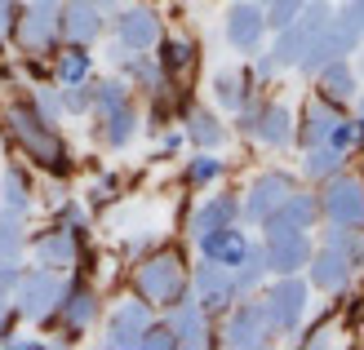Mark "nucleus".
<instances>
[{"label":"nucleus","mask_w":364,"mask_h":350,"mask_svg":"<svg viewBox=\"0 0 364 350\" xmlns=\"http://www.w3.org/2000/svg\"><path fill=\"white\" fill-rule=\"evenodd\" d=\"M58 328H63V337L67 341H76V337H85L89 328L98 324V315H102V297H98V288L85 280V275H71V280L63 284V297H58Z\"/></svg>","instance_id":"nucleus-12"},{"label":"nucleus","mask_w":364,"mask_h":350,"mask_svg":"<svg viewBox=\"0 0 364 350\" xmlns=\"http://www.w3.org/2000/svg\"><path fill=\"white\" fill-rule=\"evenodd\" d=\"M182 142H187V133H169V128H165V138H160V160H169Z\"/></svg>","instance_id":"nucleus-46"},{"label":"nucleus","mask_w":364,"mask_h":350,"mask_svg":"<svg viewBox=\"0 0 364 350\" xmlns=\"http://www.w3.org/2000/svg\"><path fill=\"white\" fill-rule=\"evenodd\" d=\"M271 217H280V222H289V226H302V231H316L320 226V199H316V191L294 187V191H289V199Z\"/></svg>","instance_id":"nucleus-31"},{"label":"nucleus","mask_w":364,"mask_h":350,"mask_svg":"<svg viewBox=\"0 0 364 350\" xmlns=\"http://www.w3.org/2000/svg\"><path fill=\"white\" fill-rule=\"evenodd\" d=\"M355 71H360V76H364V45H360V62H355Z\"/></svg>","instance_id":"nucleus-52"},{"label":"nucleus","mask_w":364,"mask_h":350,"mask_svg":"<svg viewBox=\"0 0 364 350\" xmlns=\"http://www.w3.org/2000/svg\"><path fill=\"white\" fill-rule=\"evenodd\" d=\"M5 346H9V350H41L45 341H31V337H9Z\"/></svg>","instance_id":"nucleus-47"},{"label":"nucleus","mask_w":364,"mask_h":350,"mask_svg":"<svg viewBox=\"0 0 364 350\" xmlns=\"http://www.w3.org/2000/svg\"><path fill=\"white\" fill-rule=\"evenodd\" d=\"M116 195H120V177H116V173H107V177H98V182H94V191H89V204L102 209V204H112Z\"/></svg>","instance_id":"nucleus-42"},{"label":"nucleus","mask_w":364,"mask_h":350,"mask_svg":"<svg viewBox=\"0 0 364 350\" xmlns=\"http://www.w3.org/2000/svg\"><path fill=\"white\" fill-rule=\"evenodd\" d=\"M182 133H187V142L196 151H218V146L227 142V128L209 106H187V111H182Z\"/></svg>","instance_id":"nucleus-27"},{"label":"nucleus","mask_w":364,"mask_h":350,"mask_svg":"<svg viewBox=\"0 0 364 350\" xmlns=\"http://www.w3.org/2000/svg\"><path fill=\"white\" fill-rule=\"evenodd\" d=\"M311 231L302 226H289L280 217H267L262 222V253H267V266L271 275H302L306 262H311Z\"/></svg>","instance_id":"nucleus-8"},{"label":"nucleus","mask_w":364,"mask_h":350,"mask_svg":"<svg viewBox=\"0 0 364 350\" xmlns=\"http://www.w3.org/2000/svg\"><path fill=\"white\" fill-rule=\"evenodd\" d=\"M31 199H36L31 195V177L23 169H5V173H0V209H14V213L27 217Z\"/></svg>","instance_id":"nucleus-34"},{"label":"nucleus","mask_w":364,"mask_h":350,"mask_svg":"<svg viewBox=\"0 0 364 350\" xmlns=\"http://www.w3.org/2000/svg\"><path fill=\"white\" fill-rule=\"evenodd\" d=\"M5 133L14 138V146L41 173H49V177H67L71 173V151H67V142L58 133V124L45 120L31 102H14L5 111Z\"/></svg>","instance_id":"nucleus-1"},{"label":"nucleus","mask_w":364,"mask_h":350,"mask_svg":"<svg viewBox=\"0 0 364 350\" xmlns=\"http://www.w3.org/2000/svg\"><path fill=\"white\" fill-rule=\"evenodd\" d=\"M14 40L27 58H53L63 45V0H27L14 23Z\"/></svg>","instance_id":"nucleus-5"},{"label":"nucleus","mask_w":364,"mask_h":350,"mask_svg":"<svg viewBox=\"0 0 364 350\" xmlns=\"http://www.w3.org/2000/svg\"><path fill=\"white\" fill-rule=\"evenodd\" d=\"M191 297H196L200 306H205L213 319H223L227 310L235 306V297H240V288H235L231 266L209 262V257H200V262L191 266Z\"/></svg>","instance_id":"nucleus-13"},{"label":"nucleus","mask_w":364,"mask_h":350,"mask_svg":"<svg viewBox=\"0 0 364 350\" xmlns=\"http://www.w3.org/2000/svg\"><path fill=\"white\" fill-rule=\"evenodd\" d=\"M63 284H67V275H63V270H49V266L18 270V284H14L18 319H31V324L53 319V310H58V297H63Z\"/></svg>","instance_id":"nucleus-9"},{"label":"nucleus","mask_w":364,"mask_h":350,"mask_svg":"<svg viewBox=\"0 0 364 350\" xmlns=\"http://www.w3.org/2000/svg\"><path fill=\"white\" fill-rule=\"evenodd\" d=\"M355 262L347 253H338V248H329V244H320V248H311V262H306V280H311V288L316 292H347L351 288V280H355Z\"/></svg>","instance_id":"nucleus-19"},{"label":"nucleus","mask_w":364,"mask_h":350,"mask_svg":"<svg viewBox=\"0 0 364 350\" xmlns=\"http://www.w3.org/2000/svg\"><path fill=\"white\" fill-rule=\"evenodd\" d=\"M231 275H235V288H240V297H245V292H258V288L271 280V266H267L262 244H249V253L231 266Z\"/></svg>","instance_id":"nucleus-33"},{"label":"nucleus","mask_w":364,"mask_h":350,"mask_svg":"<svg viewBox=\"0 0 364 350\" xmlns=\"http://www.w3.org/2000/svg\"><path fill=\"white\" fill-rule=\"evenodd\" d=\"M360 45H364V27H360V18H355L351 0H347L342 9H333L329 27H324L316 40L302 49V58H298L294 71H302V76H316L320 67H329V62H338V58H355Z\"/></svg>","instance_id":"nucleus-4"},{"label":"nucleus","mask_w":364,"mask_h":350,"mask_svg":"<svg viewBox=\"0 0 364 350\" xmlns=\"http://www.w3.org/2000/svg\"><path fill=\"white\" fill-rule=\"evenodd\" d=\"M31 106H36V111H41L45 120L58 124V120H63V89H58V84H36Z\"/></svg>","instance_id":"nucleus-38"},{"label":"nucleus","mask_w":364,"mask_h":350,"mask_svg":"<svg viewBox=\"0 0 364 350\" xmlns=\"http://www.w3.org/2000/svg\"><path fill=\"white\" fill-rule=\"evenodd\" d=\"M134 292L151 306H173L191 292V270H187V257H182L173 244H160L151 253H142L134 262Z\"/></svg>","instance_id":"nucleus-3"},{"label":"nucleus","mask_w":364,"mask_h":350,"mask_svg":"<svg viewBox=\"0 0 364 350\" xmlns=\"http://www.w3.org/2000/svg\"><path fill=\"white\" fill-rule=\"evenodd\" d=\"M351 9H355V18H360V27H364V0H351Z\"/></svg>","instance_id":"nucleus-49"},{"label":"nucleus","mask_w":364,"mask_h":350,"mask_svg":"<svg viewBox=\"0 0 364 350\" xmlns=\"http://www.w3.org/2000/svg\"><path fill=\"white\" fill-rule=\"evenodd\" d=\"M94 5H98V9H116V5H120V0H94Z\"/></svg>","instance_id":"nucleus-51"},{"label":"nucleus","mask_w":364,"mask_h":350,"mask_svg":"<svg viewBox=\"0 0 364 350\" xmlns=\"http://www.w3.org/2000/svg\"><path fill=\"white\" fill-rule=\"evenodd\" d=\"M342 169H347V151H338L333 142H320V146H306V151H302V177L311 182V187L329 182Z\"/></svg>","instance_id":"nucleus-29"},{"label":"nucleus","mask_w":364,"mask_h":350,"mask_svg":"<svg viewBox=\"0 0 364 350\" xmlns=\"http://www.w3.org/2000/svg\"><path fill=\"white\" fill-rule=\"evenodd\" d=\"M138 350H178L173 328L165 319H151L147 328H142V337H138Z\"/></svg>","instance_id":"nucleus-39"},{"label":"nucleus","mask_w":364,"mask_h":350,"mask_svg":"<svg viewBox=\"0 0 364 350\" xmlns=\"http://www.w3.org/2000/svg\"><path fill=\"white\" fill-rule=\"evenodd\" d=\"M14 324H18V306H14V297H0V346L14 337Z\"/></svg>","instance_id":"nucleus-43"},{"label":"nucleus","mask_w":364,"mask_h":350,"mask_svg":"<svg viewBox=\"0 0 364 350\" xmlns=\"http://www.w3.org/2000/svg\"><path fill=\"white\" fill-rule=\"evenodd\" d=\"M316 199H320V222H338V226L364 231V177H351L342 169L329 182H320Z\"/></svg>","instance_id":"nucleus-11"},{"label":"nucleus","mask_w":364,"mask_h":350,"mask_svg":"<svg viewBox=\"0 0 364 350\" xmlns=\"http://www.w3.org/2000/svg\"><path fill=\"white\" fill-rule=\"evenodd\" d=\"M18 13H23V0H0V31H14Z\"/></svg>","instance_id":"nucleus-44"},{"label":"nucleus","mask_w":364,"mask_h":350,"mask_svg":"<svg viewBox=\"0 0 364 350\" xmlns=\"http://www.w3.org/2000/svg\"><path fill=\"white\" fill-rule=\"evenodd\" d=\"M271 280H276V284L258 288V297H262V310H267V319H271V333L289 337V333H298L302 319H306L311 284H306L302 275H271Z\"/></svg>","instance_id":"nucleus-6"},{"label":"nucleus","mask_w":364,"mask_h":350,"mask_svg":"<svg viewBox=\"0 0 364 350\" xmlns=\"http://www.w3.org/2000/svg\"><path fill=\"white\" fill-rule=\"evenodd\" d=\"M271 319L262 310V297L258 292H245V297H235V306L223 315V346L231 350H258V346H271Z\"/></svg>","instance_id":"nucleus-10"},{"label":"nucleus","mask_w":364,"mask_h":350,"mask_svg":"<svg viewBox=\"0 0 364 350\" xmlns=\"http://www.w3.org/2000/svg\"><path fill=\"white\" fill-rule=\"evenodd\" d=\"M14 284H18V266L0 262V297H14Z\"/></svg>","instance_id":"nucleus-45"},{"label":"nucleus","mask_w":364,"mask_h":350,"mask_svg":"<svg viewBox=\"0 0 364 350\" xmlns=\"http://www.w3.org/2000/svg\"><path fill=\"white\" fill-rule=\"evenodd\" d=\"M355 151H364V116H355Z\"/></svg>","instance_id":"nucleus-48"},{"label":"nucleus","mask_w":364,"mask_h":350,"mask_svg":"<svg viewBox=\"0 0 364 350\" xmlns=\"http://www.w3.org/2000/svg\"><path fill=\"white\" fill-rule=\"evenodd\" d=\"M311 80H316V94L329 98V102H338V106H351L355 94H360V71L351 67V58H338L329 67H320Z\"/></svg>","instance_id":"nucleus-25"},{"label":"nucleus","mask_w":364,"mask_h":350,"mask_svg":"<svg viewBox=\"0 0 364 350\" xmlns=\"http://www.w3.org/2000/svg\"><path fill=\"white\" fill-rule=\"evenodd\" d=\"M89 76H94V53H89V45H58V53H53V80L85 84Z\"/></svg>","instance_id":"nucleus-30"},{"label":"nucleus","mask_w":364,"mask_h":350,"mask_svg":"<svg viewBox=\"0 0 364 350\" xmlns=\"http://www.w3.org/2000/svg\"><path fill=\"white\" fill-rule=\"evenodd\" d=\"M262 5H267V0H262Z\"/></svg>","instance_id":"nucleus-53"},{"label":"nucleus","mask_w":364,"mask_h":350,"mask_svg":"<svg viewBox=\"0 0 364 350\" xmlns=\"http://www.w3.org/2000/svg\"><path fill=\"white\" fill-rule=\"evenodd\" d=\"M355 111L364 116V84H360V94H355Z\"/></svg>","instance_id":"nucleus-50"},{"label":"nucleus","mask_w":364,"mask_h":350,"mask_svg":"<svg viewBox=\"0 0 364 350\" xmlns=\"http://www.w3.org/2000/svg\"><path fill=\"white\" fill-rule=\"evenodd\" d=\"M156 67L165 71V80L187 84L200 67V45L187 40V35H160L156 40Z\"/></svg>","instance_id":"nucleus-23"},{"label":"nucleus","mask_w":364,"mask_h":350,"mask_svg":"<svg viewBox=\"0 0 364 350\" xmlns=\"http://www.w3.org/2000/svg\"><path fill=\"white\" fill-rule=\"evenodd\" d=\"M223 31H227V45L235 53H258L267 40V9L262 0H235L223 18Z\"/></svg>","instance_id":"nucleus-17"},{"label":"nucleus","mask_w":364,"mask_h":350,"mask_svg":"<svg viewBox=\"0 0 364 350\" xmlns=\"http://www.w3.org/2000/svg\"><path fill=\"white\" fill-rule=\"evenodd\" d=\"M89 80L85 84H58L63 89V116H89V106H94V84Z\"/></svg>","instance_id":"nucleus-37"},{"label":"nucleus","mask_w":364,"mask_h":350,"mask_svg":"<svg viewBox=\"0 0 364 350\" xmlns=\"http://www.w3.org/2000/svg\"><path fill=\"white\" fill-rule=\"evenodd\" d=\"M320 244H329V248H338V253H347L355 266H364V231H355V226H338V222H324Z\"/></svg>","instance_id":"nucleus-36"},{"label":"nucleus","mask_w":364,"mask_h":350,"mask_svg":"<svg viewBox=\"0 0 364 350\" xmlns=\"http://www.w3.org/2000/svg\"><path fill=\"white\" fill-rule=\"evenodd\" d=\"M249 231H240V222L235 226H223V231H209V235H200L196 239V248L200 257H209V262H223V266H235L240 257L249 253Z\"/></svg>","instance_id":"nucleus-26"},{"label":"nucleus","mask_w":364,"mask_h":350,"mask_svg":"<svg viewBox=\"0 0 364 350\" xmlns=\"http://www.w3.org/2000/svg\"><path fill=\"white\" fill-rule=\"evenodd\" d=\"M23 253H27V222H23V213L0 209V262L18 266Z\"/></svg>","instance_id":"nucleus-32"},{"label":"nucleus","mask_w":364,"mask_h":350,"mask_svg":"<svg viewBox=\"0 0 364 350\" xmlns=\"http://www.w3.org/2000/svg\"><path fill=\"white\" fill-rule=\"evenodd\" d=\"M89 84H94V106H89V116L98 120L94 138L107 146V151L129 146L134 133L142 128V111L134 102V84L124 76H102V80H89Z\"/></svg>","instance_id":"nucleus-2"},{"label":"nucleus","mask_w":364,"mask_h":350,"mask_svg":"<svg viewBox=\"0 0 364 350\" xmlns=\"http://www.w3.org/2000/svg\"><path fill=\"white\" fill-rule=\"evenodd\" d=\"M294 187H298V177L284 173V169H267V173H258V177L249 182V191L240 195V222L262 226L267 217L289 199V191H294Z\"/></svg>","instance_id":"nucleus-14"},{"label":"nucleus","mask_w":364,"mask_h":350,"mask_svg":"<svg viewBox=\"0 0 364 350\" xmlns=\"http://www.w3.org/2000/svg\"><path fill=\"white\" fill-rule=\"evenodd\" d=\"M338 337H342V328H338L333 319H324V324H311L298 341H302V346H338Z\"/></svg>","instance_id":"nucleus-41"},{"label":"nucleus","mask_w":364,"mask_h":350,"mask_svg":"<svg viewBox=\"0 0 364 350\" xmlns=\"http://www.w3.org/2000/svg\"><path fill=\"white\" fill-rule=\"evenodd\" d=\"M347 116V106H338V102H329V98H320V94H311L302 102V116H294V142L302 146H320V142H329V133H333V124Z\"/></svg>","instance_id":"nucleus-21"},{"label":"nucleus","mask_w":364,"mask_h":350,"mask_svg":"<svg viewBox=\"0 0 364 350\" xmlns=\"http://www.w3.org/2000/svg\"><path fill=\"white\" fill-rule=\"evenodd\" d=\"M240 222V195H205V204H200L191 217H187V235L200 239V235H209V231H223V226H235Z\"/></svg>","instance_id":"nucleus-24"},{"label":"nucleus","mask_w":364,"mask_h":350,"mask_svg":"<svg viewBox=\"0 0 364 350\" xmlns=\"http://www.w3.org/2000/svg\"><path fill=\"white\" fill-rule=\"evenodd\" d=\"M107 31V9L94 0H63V45H94Z\"/></svg>","instance_id":"nucleus-22"},{"label":"nucleus","mask_w":364,"mask_h":350,"mask_svg":"<svg viewBox=\"0 0 364 350\" xmlns=\"http://www.w3.org/2000/svg\"><path fill=\"white\" fill-rule=\"evenodd\" d=\"M151 319H156V306L142 302L138 292H134V297H124L112 315H107L102 346H112V350H138V337H142V328H147Z\"/></svg>","instance_id":"nucleus-18"},{"label":"nucleus","mask_w":364,"mask_h":350,"mask_svg":"<svg viewBox=\"0 0 364 350\" xmlns=\"http://www.w3.org/2000/svg\"><path fill=\"white\" fill-rule=\"evenodd\" d=\"M112 31H116V40L124 49H142V53H151L156 40L165 35V27H160V13L151 5H124L116 18H112Z\"/></svg>","instance_id":"nucleus-20"},{"label":"nucleus","mask_w":364,"mask_h":350,"mask_svg":"<svg viewBox=\"0 0 364 350\" xmlns=\"http://www.w3.org/2000/svg\"><path fill=\"white\" fill-rule=\"evenodd\" d=\"M235 124H240L245 138L271 146V151L294 146V111H289L284 102H271V98H258V94H253L240 111H235Z\"/></svg>","instance_id":"nucleus-7"},{"label":"nucleus","mask_w":364,"mask_h":350,"mask_svg":"<svg viewBox=\"0 0 364 350\" xmlns=\"http://www.w3.org/2000/svg\"><path fill=\"white\" fill-rule=\"evenodd\" d=\"M31 244V253H36V262L41 266H49V270H63V275H71V270H80V262H85V235H76L71 226H63V222H53L49 231H41L36 239H27Z\"/></svg>","instance_id":"nucleus-15"},{"label":"nucleus","mask_w":364,"mask_h":350,"mask_svg":"<svg viewBox=\"0 0 364 350\" xmlns=\"http://www.w3.org/2000/svg\"><path fill=\"white\" fill-rule=\"evenodd\" d=\"M258 94V76L253 71H235V67H227V71H218L213 76V102L218 106H227V111L235 116L240 106Z\"/></svg>","instance_id":"nucleus-28"},{"label":"nucleus","mask_w":364,"mask_h":350,"mask_svg":"<svg viewBox=\"0 0 364 350\" xmlns=\"http://www.w3.org/2000/svg\"><path fill=\"white\" fill-rule=\"evenodd\" d=\"M165 324L173 328L178 350H205V346H213V315L191 297V292L182 302L165 306Z\"/></svg>","instance_id":"nucleus-16"},{"label":"nucleus","mask_w":364,"mask_h":350,"mask_svg":"<svg viewBox=\"0 0 364 350\" xmlns=\"http://www.w3.org/2000/svg\"><path fill=\"white\" fill-rule=\"evenodd\" d=\"M306 5V0H267V31H280V27H289L298 18V9Z\"/></svg>","instance_id":"nucleus-40"},{"label":"nucleus","mask_w":364,"mask_h":350,"mask_svg":"<svg viewBox=\"0 0 364 350\" xmlns=\"http://www.w3.org/2000/svg\"><path fill=\"white\" fill-rule=\"evenodd\" d=\"M223 173H227V164L218 160L213 151H196V155L187 160V169H182V182H187L191 191H209Z\"/></svg>","instance_id":"nucleus-35"}]
</instances>
